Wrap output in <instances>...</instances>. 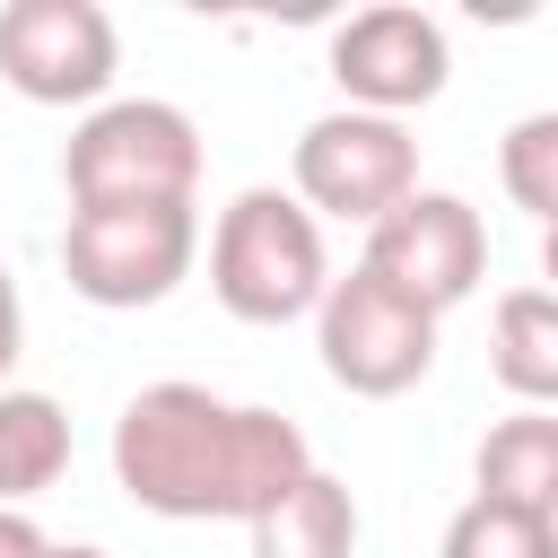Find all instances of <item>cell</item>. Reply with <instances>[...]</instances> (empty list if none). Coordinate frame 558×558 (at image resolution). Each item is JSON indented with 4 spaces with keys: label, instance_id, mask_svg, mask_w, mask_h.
<instances>
[{
    "label": "cell",
    "instance_id": "obj_17",
    "mask_svg": "<svg viewBox=\"0 0 558 558\" xmlns=\"http://www.w3.org/2000/svg\"><path fill=\"white\" fill-rule=\"evenodd\" d=\"M0 558H44V532H35V514L0 506Z\"/></svg>",
    "mask_w": 558,
    "mask_h": 558
},
{
    "label": "cell",
    "instance_id": "obj_8",
    "mask_svg": "<svg viewBox=\"0 0 558 558\" xmlns=\"http://www.w3.org/2000/svg\"><path fill=\"white\" fill-rule=\"evenodd\" d=\"M331 78H340V105L349 113L401 122V113H418V105L445 96L453 44H445V26L427 9L384 0V9H357L349 26H331Z\"/></svg>",
    "mask_w": 558,
    "mask_h": 558
},
{
    "label": "cell",
    "instance_id": "obj_13",
    "mask_svg": "<svg viewBox=\"0 0 558 558\" xmlns=\"http://www.w3.org/2000/svg\"><path fill=\"white\" fill-rule=\"evenodd\" d=\"M70 471V410L35 384H0V506L26 514V497H44Z\"/></svg>",
    "mask_w": 558,
    "mask_h": 558
},
{
    "label": "cell",
    "instance_id": "obj_1",
    "mask_svg": "<svg viewBox=\"0 0 558 558\" xmlns=\"http://www.w3.org/2000/svg\"><path fill=\"white\" fill-rule=\"evenodd\" d=\"M314 471L296 418L227 401L209 384H140L113 418V480L166 523H253Z\"/></svg>",
    "mask_w": 558,
    "mask_h": 558
},
{
    "label": "cell",
    "instance_id": "obj_10",
    "mask_svg": "<svg viewBox=\"0 0 558 558\" xmlns=\"http://www.w3.org/2000/svg\"><path fill=\"white\" fill-rule=\"evenodd\" d=\"M471 497H488V506H523V514H549L558 523V418L549 410H514V418H497L488 436H480V453H471Z\"/></svg>",
    "mask_w": 558,
    "mask_h": 558
},
{
    "label": "cell",
    "instance_id": "obj_2",
    "mask_svg": "<svg viewBox=\"0 0 558 558\" xmlns=\"http://www.w3.org/2000/svg\"><path fill=\"white\" fill-rule=\"evenodd\" d=\"M331 288V253H323V227L279 192V183H253L218 209L209 227V296L235 314V323H296L314 314Z\"/></svg>",
    "mask_w": 558,
    "mask_h": 558
},
{
    "label": "cell",
    "instance_id": "obj_6",
    "mask_svg": "<svg viewBox=\"0 0 558 558\" xmlns=\"http://www.w3.org/2000/svg\"><path fill=\"white\" fill-rule=\"evenodd\" d=\"M366 279H384L392 296H410L418 314H453L480 296L488 279V218L462 201V192H436L418 183L410 201H392L375 227H366V253H357Z\"/></svg>",
    "mask_w": 558,
    "mask_h": 558
},
{
    "label": "cell",
    "instance_id": "obj_12",
    "mask_svg": "<svg viewBox=\"0 0 558 558\" xmlns=\"http://www.w3.org/2000/svg\"><path fill=\"white\" fill-rule=\"evenodd\" d=\"M253 558H349L357 549V497H349V480H331L323 462L279 497V506H262L253 523Z\"/></svg>",
    "mask_w": 558,
    "mask_h": 558
},
{
    "label": "cell",
    "instance_id": "obj_15",
    "mask_svg": "<svg viewBox=\"0 0 558 558\" xmlns=\"http://www.w3.org/2000/svg\"><path fill=\"white\" fill-rule=\"evenodd\" d=\"M497 183H506V201H514L532 227L558 218V113H523V122L506 131V148H497Z\"/></svg>",
    "mask_w": 558,
    "mask_h": 558
},
{
    "label": "cell",
    "instance_id": "obj_4",
    "mask_svg": "<svg viewBox=\"0 0 558 558\" xmlns=\"http://www.w3.org/2000/svg\"><path fill=\"white\" fill-rule=\"evenodd\" d=\"M192 262H201L192 201H113V209H70L61 227V279L105 314L166 305L192 279Z\"/></svg>",
    "mask_w": 558,
    "mask_h": 558
},
{
    "label": "cell",
    "instance_id": "obj_9",
    "mask_svg": "<svg viewBox=\"0 0 558 558\" xmlns=\"http://www.w3.org/2000/svg\"><path fill=\"white\" fill-rule=\"evenodd\" d=\"M122 70V35L96 0H9L0 9V78L26 105H105Z\"/></svg>",
    "mask_w": 558,
    "mask_h": 558
},
{
    "label": "cell",
    "instance_id": "obj_7",
    "mask_svg": "<svg viewBox=\"0 0 558 558\" xmlns=\"http://www.w3.org/2000/svg\"><path fill=\"white\" fill-rule=\"evenodd\" d=\"M314 349H323V375L357 401H392L410 392L427 366H436V314H418L410 296H392L384 279L349 270L323 288L314 305Z\"/></svg>",
    "mask_w": 558,
    "mask_h": 558
},
{
    "label": "cell",
    "instance_id": "obj_5",
    "mask_svg": "<svg viewBox=\"0 0 558 558\" xmlns=\"http://www.w3.org/2000/svg\"><path fill=\"white\" fill-rule=\"evenodd\" d=\"M418 192V140H410V122H384V113H349V105H331V113H314L305 131H296V148H288V201L323 227V218H340V227H375L392 201H410Z\"/></svg>",
    "mask_w": 558,
    "mask_h": 558
},
{
    "label": "cell",
    "instance_id": "obj_16",
    "mask_svg": "<svg viewBox=\"0 0 558 558\" xmlns=\"http://www.w3.org/2000/svg\"><path fill=\"white\" fill-rule=\"evenodd\" d=\"M17 349H26V305H17V270L0 262V384H9Z\"/></svg>",
    "mask_w": 558,
    "mask_h": 558
},
{
    "label": "cell",
    "instance_id": "obj_14",
    "mask_svg": "<svg viewBox=\"0 0 558 558\" xmlns=\"http://www.w3.org/2000/svg\"><path fill=\"white\" fill-rule=\"evenodd\" d=\"M436 558H558V523H549V514H523V506L462 497Z\"/></svg>",
    "mask_w": 558,
    "mask_h": 558
},
{
    "label": "cell",
    "instance_id": "obj_11",
    "mask_svg": "<svg viewBox=\"0 0 558 558\" xmlns=\"http://www.w3.org/2000/svg\"><path fill=\"white\" fill-rule=\"evenodd\" d=\"M488 375L523 410H549L558 401V296L549 288H506L488 305Z\"/></svg>",
    "mask_w": 558,
    "mask_h": 558
},
{
    "label": "cell",
    "instance_id": "obj_3",
    "mask_svg": "<svg viewBox=\"0 0 558 558\" xmlns=\"http://www.w3.org/2000/svg\"><path fill=\"white\" fill-rule=\"evenodd\" d=\"M70 209H113V201H192L201 192V131L166 96H105L61 148Z\"/></svg>",
    "mask_w": 558,
    "mask_h": 558
},
{
    "label": "cell",
    "instance_id": "obj_18",
    "mask_svg": "<svg viewBox=\"0 0 558 558\" xmlns=\"http://www.w3.org/2000/svg\"><path fill=\"white\" fill-rule=\"evenodd\" d=\"M44 558H113V549H96V541H44Z\"/></svg>",
    "mask_w": 558,
    "mask_h": 558
}]
</instances>
